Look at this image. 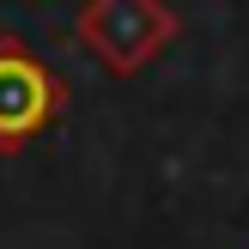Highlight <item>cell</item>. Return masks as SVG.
Instances as JSON below:
<instances>
[{
	"instance_id": "cell-1",
	"label": "cell",
	"mask_w": 249,
	"mask_h": 249,
	"mask_svg": "<svg viewBox=\"0 0 249 249\" xmlns=\"http://www.w3.org/2000/svg\"><path fill=\"white\" fill-rule=\"evenodd\" d=\"M177 36H182V18L164 0H85L79 24H73V43L116 79L152 67Z\"/></svg>"
},
{
	"instance_id": "cell-2",
	"label": "cell",
	"mask_w": 249,
	"mask_h": 249,
	"mask_svg": "<svg viewBox=\"0 0 249 249\" xmlns=\"http://www.w3.org/2000/svg\"><path fill=\"white\" fill-rule=\"evenodd\" d=\"M67 109V79L18 36H0V158L24 152Z\"/></svg>"
}]
</instances>
